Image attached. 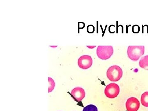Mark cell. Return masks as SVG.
Instances as JSON below:
<instances>
[{"instance_id":"9","label":"cell","mask_w":148,"mask_h":111,"mask_svg":"<svg viewBox=\"0 0 148 111\" xmlns=\"http://www.w3.org/2000/svg\"><path fill=\"white\" fill-rule=\"evenodd\" d=\"M141 102L144 107H148V91L143 93L141 96Z\"/></svg>"},{"instance_id":"12","label":"cell","mask_w":148,"mask_h":111,"mask_svg":"<svg viewBox=\"0 0 148 111\" xmlns=\"http://www.w3.org/2000/svg\"><path fill=\"white\" fill-rule=\"evenodd\" d=\"M87 47H88L89 48L93 49L94 48V47H95L96 46H87Z\"/></svg>"},{"instance_id":"5","label":"cell","mask_w":148,"mask_h":111,"mask_svg":"<svg viewBox=\"0 0 148 111\" xmlns=\"http://www.w3.org/2000/svg\"><path fill=\"white\" fill-rule=\"evenodd\" d=\"M92 57L89 55H83L78 60L79 67L82 69H87L92 66Z\"/></svg>"},{"instance_id":"4","label":"cell","mask_w":148,"mask_h":111,"mask_svg":"<svg viewBox=\"0 0 148 111\" xmlns=\"http://www.w3.org/2000/svg\"><path fill=\"white\" fill-rule=\"evenodd\" d=\"M119 86L115 83H111L106 86L105 94L109 98H115L119 94Z\"/></svg>"},{"instance_id":"3","label":"cell","mask_w":148,"mask_h":111,"mask_svg":"<svg viewBox=\"0 0 148 111\" xmlns=\"http://www.w3.org/2000/svg\"><path fill=\"white\" fill-rule=\"evenodd\" d=\"M113 53V47L112 46H98L96 51L98 58L104 60L110 58Z\"/></svg>"},{"instance_id":"8","label":"cell","mask_w":148,"mask_h":111,"mask_svg":"<svg viewBox=\"0 0 148 111\" xmlns=\"http://www.w3.org/2000/svg\"><path fill=\"white\" fill-rule=\"evenodd\" d=\"M139 65L142 69L148 70V55L141 58L139 62Z\"/></svg>"},{"instance_id":"2","label":"cell","mask_w":148,"mask_h":111,"mask_svg":"<svg viewBox=\"0 0 148 111\" xmlns=\"http://www.w3.org/2000/svg\"><path fill=\"white\" fill-rule=\"evenodd\" d=\"M107 76L111 81H119L123 76L122 70L119 66L116 65L111 66L107 71Z\"/></svg>"},{"instance_id":"11","label":"cell","mask_w":148,"mask_h":111,"mask_svg":"<svg viewBox=\"0 0 148 111\" xmlns=\"http://www.w3.org/2000/svg\"><path fill=\"white\" fill-rule=\"evenodd\" d=\"M82 111H98V110L96 106L90 104L85 107Z\"/></svg>"},{"instance_id":"1","label":"cell","mask_w":148,"mask_h":111,"mask_svg":"<svg viewBox=\"0 0 148 111\" xmlns=\"http://www.w3.org/2000/svg\"><path fill=\"white\" fill-rule=\"evenodd\" d=\"M145 51L144 46H129L127 48V54L130 60L136 61L144 55Z\"/></svg>"},{"instance_id":"10","label":"cell","mask_w":148,"mask_h":111,"mask_svg":"<svg viewBox=\"0 0 148 111\" xmlns=\"http://www.w3.org/2000/svg\"><path fill=\"white\" fill-rule=\"evenodd\" d=\"M48 82L49 86L48 87V92H51L54 89L55 86V83L51 78L48 77Z\"/></svg>"},{"instance_id":"6","label":"cell","mask_w":148,"mask_h":111,"mask_svg":"<svg viewBox=\"0 0 148 111\" xmlns=\"http://www.w3.org/2000/svg\"><path fill=\"white\" fill-rule=\"evenodd\" d=\"M125 106L127 111H138L140 108V101L137 98L131 97L127 99Z\"/></svg>"},{"instance_id":"7","label":"cell","mask_w":148,"mask_h":111,"mask_svg":"<svg viewBox=\"0 0 148 111\" xmlns=\"http://www.w3.org/2000/svg\"><path fill=\"white\" fill-rule=\"evenodd\" d=\"M73 98L78 102L82 101L85 97L86 93L83 88L81 87H76L72 90L71 92Z\"/></svg>"}]
</instances>
